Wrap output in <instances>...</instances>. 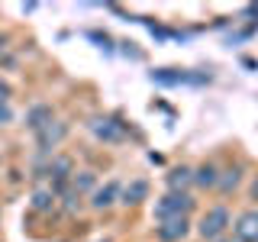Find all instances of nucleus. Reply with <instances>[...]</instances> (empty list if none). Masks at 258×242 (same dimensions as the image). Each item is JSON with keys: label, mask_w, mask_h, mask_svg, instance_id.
I'll return each instance as SVG.
<instances>
[{"label": "nucleus", "mask_w": 258, "mask_h": 242, "mask_svg": "<svg viewBox=\"0 0 258 242\" xmlns=\"http://www.w3.org/2000/svg\"><path fill=\"white\" fill-rule=\"evenodd\" d=\"M190 210H194V200L187 197V194L171 191V194H165V197L155 204V216L158 220H171V216H187Z\"/></svg>", "instance_id": "nucleus-1"}, {"label": "nucleus", "mask_w": 258, "mask_h": 242, "mask_svg": "<svg viewBox=\"0 0 258 242\" xmlns=\"http://www.w3.org/2000/svg\"><path fill=\"white\" fill-rule=\"evenodd\" d=\"M226 226H229V213H226V207H213V210L204 213V220H200L197 229H200V236L210 242V239H223Z\"/></svg>", "instance_id": "nucleus-2"}, {"label": "nucleus", "mask_w": 258, "mask_h": 242, "mask_svg": "<svg viewBox=\"0 0 258 242\" xmlns=\"http://www.w3.org/2000/svg\"><path fill=\"white\" fill-rule=\"evenodd\" d=\"M91 133L97 136V139H103V142H119V139H126L123 123H116L113 116H97L94 123H91Z\"/></svg>", "instance_id": "nucleus-3"}, {"label": "nucleus", "mask_w": 258, "mask_h": 242, "mask_svg": "<svg viewBox=\"0 0 258 242\" xmlns=\"http://www.w3.org/2000/svg\"><path fill=\"white\" fill-rule=\"evenodd\" d=\"M64 136H68V126L58 123V119H52V123H45V126L36 133V139H39V149H42V152H52L55 145L64 139Z\"/></svg>", "instance_id": "nucleus-4"}, {"label": "nucleus", "mask_w": 258, "mask_h": 242, "mask_svg": "<svg viewBox=\"0 0 258 242\" xmlns=\"http://www.w3.org/2000/svg\"><path fill=\"white\" fill-rule=\"evenodd\" d=\"M187 229H190L187 216H171V220H161L158 239H161V242H181L184 236H187Z\"/></svg>", "instance_id": "nucleus-5"}, {"label": "nucleus", "mask_w": 258, "mask_h": 242, "mask_svg": "<svg viewBox=\"0 0 258 242\" xmlns=\"http://www.w3.org/2000/svg\"><path fill=\"white\" fill-rule=\"evenodd\" d=\"M236 239L239 242H258V210H248L236 220Z\"/></svg>", "instance_id": "nucleus-6"}, {"label": "nucleus", "mask_w": 258, "mask_h": 242, "mask_svg": "<svg viewBox=\"0 0 258 242\" xmlns=\"http://www.w3.org/2000/svg\"><path fill=\"white\" fill-rule=\"evenodd\" d=\"M68 174H71V158H55L52 165H48L52 191H55V188H64V184H68Z\"/></svg>", "instance_id": "nucleus-7"}, {"label": "nucleus", "mask_w": 258, "mask_h": 242, "mask_svg": "<svg viewBox=\"0 0 258 242\" xmlns=\"http://www.w3.org/2000/svg\"><path fill=\"white\" fill-rule=\"evenodd\" d=\"M116 194H119V184H103V188H97L94 191V197H91V207L94 210H107L113 200H116Z\"/></svg>", "instance_id": "nucleus-8"}, {"label": "nucleus", "mask_w": 258, "mask_h": 242, "mask_svg": "<svg viewBox=\"0 0 258 242\" xmlns=\"http://www.w3.org/2000/svg\"><path fill=\"white\" fill-rule=\"evenodd\" d=\"M152 81H158V84H184V81H204V78L184 75V71H174V68H161V71H152Z\"/></svg>", "instance_id": "nucleus-9"}, {"label": "nucleus", "mask_w": 258, "mask_h": 242, "mask_svg": "<svg viewBox=\"0 0 258 242\" xmlns=\"http://www.w3.org/2000/svg\"><path fill=\"white\" fill-rule=\"evenodd\" d=\"M26 123H29V129L32 133H39L45 123H52V110L45 107V103H39V107H32L29 113H26Z\"/></svg>", "instance_id": "nucleus-10"}, {"label": "nucleus", "mask_w": 258, "mask_h": 242, "mask_svg": "<svg viewBox=\"0 0 258 242\" xmlns=\"http://www.w3.org/2000/svg\"><path fill=\"white\" fill-rule=\"evenodd\" d=\"M145 197H149V184H145V181H133V184H126V191H123V204L136 207V204H142Z\"/></svg>", "instance_id": "nucleus-11"}, {"label": "nucleus", "mask_w": 258, "mask_h": 242, "mask_svg": "<svg viewBox=\"0 0 258 242\" xmlns=\"http://www.w3.org/2000/svg\"><path fill=\"white\" fill-rule=\"evenodd\" d=\"M194 181V171L190 168H171V171H168V184H171V191H181L184 194V188H187V184Z\"/></svg>", "instance_id": "nucleus-12"}, {"label": "nucleus", "mask_w": 258, "mask_h": 242, "mask_svg": "<svg viewBox=\"0 0 258 242\" xmlns=\"http://www.w3.org/2000/svg\"><path fill=\"white\" fill-rule=\"evenodd\" d=\"M32 207H36V210H52L55 207V191L36 188V191H32Z\"/></svg>", "instance_id": "nucleus-13"}, {"label": "nucleus", "mask_w": 258, "mask_h": 242, "mask_svg": "<svg viewBox=\"0 0 258 242\" xmlns=\"http://www.w3.org/2000/svg\"><path fill=\"white\" fill-rule=\"evenodd\" d=\"M194 181H197L200 188H216V184H220V177H216V168L213 165H200L197 174H194Z\"/></svg>", "instance_id": "nucleus-14"}, {"label": "nucleus", "mask_w": 258, "mask_h": 242, "mask_svg": "<svg viewBox=\"0 0 258 242\" xmlns=\"http://www.w3.org/2000/svg\"><path fill=\"white\" fill-rule=\"evenodd\" d=\"M91 184H94V174H91V171H81V174L71 177V188H75L78 194H81V191H87Z\"/></svg>", "instance_id": "nucleus-15"}, {"label": "nucleus", "mask_w": 258, "mask_h": 242, "mask_svg": "<svg viewBox=\"0 0 258 242\" xmlns=\"http://www.w3.org/2000/svg\"><path fill=\"white\" fill-rule=\"evenodd\" d=\"M220 184H223V191H232L239 184V171H226V177H223Z\"/></svg>", "instance_id": "nucleus-16"}, {"label": "nucleus", "mask_w": 258, "mask_h": 242, "mask_svg": "<svg viewBox=\"0 0 258 242\" xmlns=\"http://www.w3.org/2000/svg\"><path fill=\"white\" fill-rule=\"evenodd\" d=\"M7 100H10V84H7V81H0V107H4Z\"/></svg>", "instance_id": "nucleus-17"}, {"label": "nucleus", "mask_w": 258, "mask_h": 242, "mask_svg": "<svg viewBox=\"0 0 258 242\" xmlns=\"http://www.w3.org/2000/svg\"><path fill=\"white\" fill-rule=\"evenodd\" d=\"M7 119H10V107L4 103V107H0V123H7Z\"/></svg>", "instance_id": "nucleus-18"}, {"label": "nucleus", "mask_w": 258, "mask_h": 242, "mask_svg": "<svg viewBox=\"0 0 258 242\" xmlns=\"http://www.w3.org/2000/svg\"><path fill=\"white\" fill-rule=\"evenodd\" d=\"M7 52V36H0V55Z\"/></svg>", "instance_id": "nucleus-19"}, {"label": "nucleus", "mask_w": 258, "mask_h": 242, "mask_svg": "<svg viewBox=\"0 0 258 242\" xmlns=\"http://www.w3.org/2000/svg\"><path fill=\"white\" fill-rule=\"evenodd\" d=\"M252 197L258 200V177H255V184H252Z\"/></svg>", "instance_id": "nucleus-20"}, {"label": "nucleus", "mask_w": 258, "mask_h": 242, "mask_svg": "<svg viewBox=\"0 0 258 242\" xmlns=\"http://www.w3.org/2000/svg\"><path fill=\"white\" fill-rule=\"evenodd\" d=\"M216 242H239V239H216Z\"/></svg>", "instance_id": "nucleus-21"}, {"label": "nucleus", "mask_w": 258, "mask_h": 242, "mask_svg": "<svg viewBox=\"0 0 258 242\" xmlns=\"http://www.w3.org/2000/svg\"><path fill=\"white\" fill-rule=\"evenodd\" d=\"M100 242H107V239H100Z\"/></svg>", "instance_id": "nucleus-22"}]
</instances>
